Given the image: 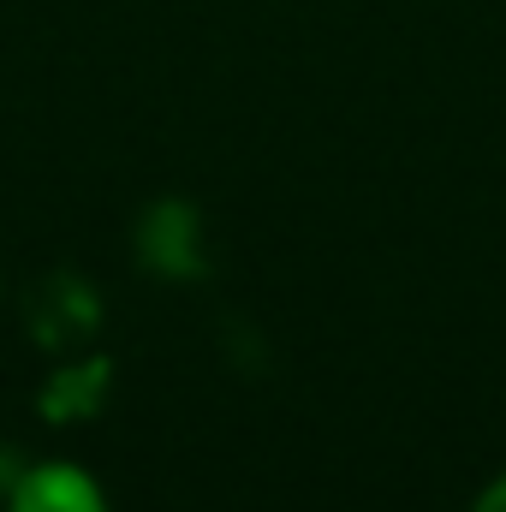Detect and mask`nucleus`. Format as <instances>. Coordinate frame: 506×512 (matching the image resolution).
<instances>
[{
  "label": "nucleus",
  "mask_w": 506,
  "mask_h": 512,
  "mask_svg": "<svg viewBox=\"0 0 506 512\" xmlns=\"http://www.w3.org/2000/svg\"><path fill=\"white\" fill-rule=\"evenodd\" d=\"M6 512H108V507H102V489L78 465H36L12 483Z\"/></svg>",
  "instance_id": "nucleus-1"
},
{
  "label": "nucleus",
  "mask_w": 506,
  "mask_h": 512,
  "mask_svg": "<svg viewBox=\"0 0 506 512\" xmlns=\"http://www.w3.org/2000/svg\"><path fill=\"white\" fill-rule=\"evenodd\" d=\"M471 512H506V477H495V483L477 495V507H471Z\"/></svg>",
  "instance_id": "nucleus-2"
}]
</instances>
